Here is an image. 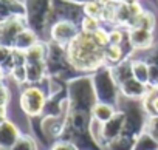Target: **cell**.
<instances>
[{
	"instance_id": "cell-2",
	"label": "cell",
	"mask_w": 158,
	"mask_h": 150,
	"mask_svg": "<svg viewBox=\"0 0 158 150\" xmlns=\"http://www.w3.org/2000/svg\"><path fill=\"white\" fill-rule=\"evenodd\" d=\"M45 95L37 87H28L20 95V108L28 116H39L45 108Z\"/></svg>"
},
{
	"instance_id": "cell-21",
	"label": "cell",
	"mask_w": 158,
	"mask_h": 150,
	"mask_svg": "<svg viewBox=\"0 0 158 150\" xmlns=\"http://www.w3.org/2000/svg\"><path fill=\"white\" fill-rule=\"evenodd\" d=\"M147 135H150L158 142V116H152L147 125Z\"/></svg>"
},
{
	"instance_id": "cell-9",
	"label": "cell",
	"mask_w": 158,
	"mask_h": 150,
	"mask_svg": "<svg viewBox=\"0 0 158 150\" xmlns=\"http://www.w3.org/2000/svg\"><path fill=\"white\" fill-rule=\"evenodd\" d=\"M92 113H93V118L96 122L99 124H106L107 121H110L113 116H115V110L110 104L107 102H98L93 105L92 108Z\"/></svg>"
},
{
	"instance_id": "cell-19",
	"label": "cell",
	"mask_w": 158,
	"mask_h": 150,
	"mask_svg": "<svg viewBox=\"0 0 158 150\" xmlns=\"http://www.w3.org/2000/svg\"><path fill=\"white\" fill-rule=\"evenodd\" d=\"M5 65H10L13 68V50L0 47V67L5 70Z\"/></svg>"
},
{
	"instance_id": "cell-15",
	"label": "cell",
	"mask_w": 158,
	"mask_h": 150,
	"mask_svg": "<svg viewBox=\"0 0 158 150\" xmlns=\"http://www.w3.org/2000/svg\"><path fill=\"white\" fill-rule=\"evenodd\" d=\"M102 10H104V5L99 3V0H92V2H87L84 5L85 16L95 17V19H99V20H101V16H102Z\"/></svg>"
},
{
	"instance_id": "cell-4",
	"label": "cell",
	"mask_w": 158,
	"mask_h": 150,
	"mask_svg": "<svg viewBox=\"0 0 158 150\" xmlns=\"http://www.w3.org/2000/svg\"><path fill=\"white\" fill-rule=\"evenodd\" d=\"M124 121H126L124 113H115V116L110 121H107L106 124H102V127H101V136L106 141H109V142L115 141L116 138H119L123 135Z\"/></svg>"
},
{
	"instance_id": "cell-10",
	"label": "cell",
	"mask_w": 158,
	"mask_h": 150,
	"mask_svg": "<svg viewBox=\"0 0 158 150\" xmlns=\"http://www.w3.org/2000/svg\"><path fill=\"white\" fill-rule=\"evenodd\" d=\"M37 43V39H36V34L31 31V30H23L19 36H17V39H16V42H14V47H13V50H20V51H28L31 47H34Z\"/></svg>"
},
{
	"instance_id": "cell-3",
	"label": "cell",
	"mask_w": 158,
	"mask_h": 150,
	"mask_svg": "<svg viewBox=\"0 0 158 150\" xmlns=\"http://www.w3.org/2000/svg\"><path fill=\"white\" fill-rule=\"evenodd\" d=\"M23 30L25 26L19 16H11L3 22H0V47H6L13 50L17 36Z\"/></svg>"
},
{
	"instance_id": "cell-23",
	"label": "cell",
	"mask_w": 158,
	"mask_h": 150,
	"mask_svg": "<svg viewBox=\"0 0 158 150\" xmlns=\"http://www.w3.org/2000/svg\"><path fill=\"white\" fill-rule=\"evenodd\" d=\"M51 150H77V148H76V145H74L73 142L59 141V142H56V144L51 147Z\"/></svg>"
},
{
	"instance_id": "cell-28",
	"label": "cell",
	"mask_w": 158,
	"mask_h": 150,
	"mask_svg": "<svg viewBox=\"0 0 158 150\" xmlns=\"http://www.w3.org/2000/svg\"><path fill=\"white\" fill-rule=\"evenodd\" d=\"M0 150H5V148H0Z\"/></svg>"
},
{
	"instance_id": "cell-12",
	"label": "cell",
	"mask_w": 158,
	"mask_h": 150,
	"mask_svg": "<svg viewBox=\"0 0 158 150\" xmlns=\"http://www.w3.org/2000/svg\"><path fill=\"white\" fill-rule=\"evenodd\" d=\"M155 23H156L155 16L150 11H143L138 17H135L132 20L129 28H141V30H146V31H153Z\"/></svg>"
},
{
	"instance_id": "cell-18",
	"label": "cell",
	"mask_w": 158,
	"mask_h": 150,
	"mask_svg": "<svg viewBox=\"0 0 158 150\" xmlns=\"http://www.w3.org/2000/svg\"><path fill=\"white\" fill-rule=\"evenodd\" d=\"M82 33H87V34H95L98 30H99V19H95V17H89L85 16L82 19Z\"/></svg>"
},
{
	"instance_id": "cell-27",
	"label": "cell",
	"mask_w": 158,
	"mask_h": 150,
	"mask_svg": "<svg viewBox=\"0 0 158 150\" xmlns=\"http://www.w3.org/2000/svg\"><path fill=\"white\" fill-rule=\"evenodd\" d=\"M113 2H118V3H123V2H135V0H113Z\"/></svg>"
},
{
	"instance_id": "cell-24",
	"label": "cell",
	"mask_w": 158,
	"mask_h": 150,
	"mask_svg": "<svg viewBox=\"0 0 158 150\" xmlns=\"http://www.w3.org/2000/svg\"><path fill=\"white\" fill-rule=\"evenodd\" d=\"M8 102H10V91L3 84H0V105L6 107Z\"/></svg>"
},
{
	"instance_id": "cell-20",
	"label": "cell",
	"mask_w": 158,
	"mask_h": 150,
	"mask_svg": "<svg viewBox=\"0 0 158 150\" xmlns=\"http://www.w3.org/2000/svg\"><path fill=\"white\" fill-rule=\"evenodd\" d=\"M10 73H11L13 79H14L17 84L27 82V67H25V65H23V67H13V68L10 70Z\"/></svg>"
},
{
	"instance_id": "cell-25",
	"label": "cell",
	"mask_w": 158,
	"mask_h": 150,
	"mask_svg": "<svg viewBox=\"0 0 158 150\" xmlns=\"http://www.w3.org/2000/svg\"><path fill=\"white\" fill-rule=\"evenodd\" d=\"M6 119V107L0 105V122H3Z\"/></svg>"
},
{
	"instance_id": "cell-8",
	"label": "cell",
	"mask_w": 158,
	"mask_h": 150,
	"mask_svg": "<svg viewBox=\"0 0 158 150\" xmlns=\"http://www.w3.org/2000/svg\"><path fill=\"white\" fill-rule=\"evenodd\" d=\"M121 91L129 98H144L147 93V85H143L133 78H130L121 84Z\"/></svg>"
},
{
	"instance_id": "cell-5",
	"label": "cell",
	"mask_w": 158,
	"mask_h": 150,
	"mask_svg": "<svg viewBox=\"0 0 158 150\" xmlns=\"http://www.w3.org/2000/svg\"><path fill=\"white\" fill-rule=\"evenodd\" d=\"M19 138L20 132L11 121L5 119L3 122H0V148L11 150Z\"/></svg>"
},
{
	"instance_id": "cell-16",
	"label": "cell",
	"mask_w": 158,
	"mask_h": 150,
	"mask_svg": "<svg viewBox=\"0 0 158 150\" xmlns=\"http://www.w3.org/2000/svg\"><path fill=\"white\" fill-rule=\"evenodd\" d=\"M11 150H37V144L31 136L20 135V138L17 139V142L13 145Z\"/></svg>"
},
{
	"instance_id": "cell-13",
	"label": "cell",
	"mask_w": 158,
	"mask_h": 150,
	"mask_svg": "<svg viewBox=\"0 0 158 150\" xmlns=\"http://www.w3.org/2000/svg\"><path fill=\"white\" fill-rule=\"evenodd\" d=\"M27 82H39L44 79L45 74V62L27 63Z\"/></svg>"
},
{
	"instance_id": "cell-6",
	"label": "cell",
	"mask_w": 158,
	"mask_h": 150,
	"mask_svg": "<svg viewBox=\"0 0 158 150\" xmlns=\"http://www.w3.org/2000/svg\"><path fill=\"white\" fill-rule=\"evenodd\" d=\"M77 36L76 33V26L71 23V22H67V20H62V22H57L53 30H51V37L59 43V45H65L74 39Z\"/></svg>"
},
{
	"instance_id": "cell-7",
	"label": "cell",
	"mask_w": 158,
	"mask_h": 150,
	"mask_svg": "<svg viewBox=\"0 0 158 150\" xmlns=\"http://www.w3.org/2000/svg\"><path fill=\"white\" fill-rule=\"evenodd\" d=\"M127 34H129V42L136 50H144V48L150 47L152 42H153L152 31H146V30H141V28H129Z\"/></svg>"
},
{
	"instance_id": "cell-17",
	"label": "cell",
	"mask_w": 158,
	"mask_h": 150,
	"mask_svg": "<svg viewBox=\"0 0 158 150\" xmlns=\"http://www.w3.org/2000/svg\"><path fill=\"white\" fill-rule=\"evenodd\" d=\"M104 56L110 62H119L123 59V48L121 45H109L104 51Z\"/></svg>"
},
{
	"instance_id": "cell-1",
	"label": "cell",
	"mask_w": 158,
	"mask_h": 150,
	"mask_svg": "<svg viewBox=\"0 0 158 150\" xmlns=\"http://www.w3.org/2000/svg\"><path fill=\"white\" fill-rule=\"evenodd\" d=\"M106 48L101 47L93 34L79 33L68 45V59L70 63L79 70H96L102 65Z\"/></svg>"
},
{
	"instance_id": "cell-22",
	"label": "cell",
	"mask_w": 158,
	"mask_h": 150,
	"mask_svg": "<svg viewBox=\"0 0 158 150\" xmlns=\"http://www.w3.org/2000/svg\"><path fill=\"white\" fill-rule=\"evenodd\" d=\"M109 42H110V45H121V42H123V31L110 30L109 31Z\"/></svg>"
},
{
	"instance_id": "cell-11",
	"label": "cell",
	"mask_w": 158,
	"mask_h": 150,
	"mask_svg": "<svg viewBox=\"0 0 158 150\" xmlns=\"http://www.w3.org/2000/svg\"><path fill=\"white\" fill-rule=\"evenodd\" d=\"M130 68H132V76H133L135 81H138L143 85H149V70H150V67L146 62L135 60V62L130 63Z\"/></svg>"
},
{
	"instance_id": "cell-26",
	"label": "cell",
	"mask_w": 158,
	"mask_h": 150,
	"mask_svg": "<svg viewBox=\"0 0 158 150\" xmlns=\"http://www.w3.org/2000/svg\"><path fill=\"white\" fill-rule=\"evenodd\" d=\"M3 76H5V70H3L2 67H0V84L3 82Z\"/></svg>"
},
{
	"instance_id": "cell-14",
	"label": "cell",
	"mask_w": 158,
	"mask_h": 150,
	"mask_svg": "<svg viewBox=\"0 0 158 150\" xmlns=\"http://www.w3.org/2000/svg\"><path fill=\"white\" fill-rule=\"evenodd\" d=\"M25 56H27V63L44 62L45 60V47L37 42L34 47H31L28 51H25Z\"/></svg>"
}]
</instances>
